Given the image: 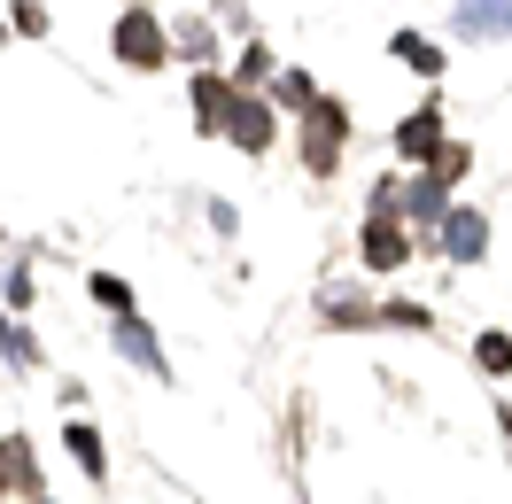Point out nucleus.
Masks as SVG:
<instances>
[{
	"mask_svg": "<svg viewBox=\"0 0 512 504\" xmlns=\"http://www.w3.org/2000/svg\"><path fill=\"white\" fill-rule=\"evenodd\" d=\"M481 365H489V373H512V342L505 334H481V349H474Z\"/></svg>",
	"mask_w": 512,
	"mask_h": 504,
	"instance_id": "10",
	"label": "nucleus"
},
{
	"mask_svg": "<svg viewBox=\"0 0 512 504\" xmlns=\"http://www.w3.org/2000/svg\"><path fill=\"white\" fill-rule=\"evenodd\" d=\"M225 125H233V140H241V148H264V140H272V117H264V109H249V101H233V109H225Z\"/></svg>",
	"mask_w": 512,
	"mask_h": 504,
	"instance_id": "4",
	"label": "nucleus"
},
{
	"mask_svg": "<svg viewBox=\"0 0 512 504\" xmlns=\"http://www.w3.org/2000/svg\"><path fill=\"white\" fill-rule=\"evenodd\" d=\"M505 24V0H466V32H497Z\"/></svg>",
	"mask_w": 512,
	"mask_h": 504,
	"instance_id": "9",
	"label": "nucleus"
},
{
	"mask_svg": "<svg viewBox=\"0 0 512 504\" xmlns=\"http://www.w3.org/2000/svg\"><path fill=\"white\" fill-rule=\"evenodd\" d=\"M94 295H101V303H109V311H132V295H125V280H109V272H101V280H94Z\"/></svg>",
	"mask_w": 512,
	"mask_h": 504,
	"instance_id": "14",
	"label": "nucleus"
},
{
	"mask_svg": "<svg viewBox=\"0 0 512 504\" xmlns=\"http://www.w3.org/2000/svg\"><path fill=\"white\" fill-rule=\"evenodd\" d=\"M117 349H125V357H140V365H148V373H163V357H156V342H148V334H140V326H117Z\"/></svg>",
	"mask_w": 512,
	"mask_h": 504,
	"instance_id": "7",
	"label": "nucleus"
},
{
	"mask_svg": "<svg viewBox=\"0 0 512 504\" xmlns=\"http://www.w3.org/2000/svg\"><path fill=\"white\" fill-rule=\"evenodd\" d=\"M412 210H419V218H443V187H435V179H419V187H412Z\"/></svg>",
	"mask_w": 512,
	"mask_h": 504,
	"instance_id": "13",
	"label": "nucleus"
},
{
	"mask_svg": "<svg viewBox=\"0 0 512 504\" xmlns=\"http://www.w3.org/2000/svg\"><path fill=\"white\" fill-rule=\"evenodd\" d=\"M303 156H311V171H334V156H342V109H334V101L311 109V148H303Z\"/></svg>",
	"mask_w": 512,
	"mask_h": 504,
	"instance_id": "2",
	"label": "nucleus"
},
{
	"mask_svg": "<svg viewBox=\"0 0 512 504\" xmlns=\"http://www.w3.org/2000/svg\"><path fill=\"white\" fill-rule=\"evenodd\" d=\"M8 481H32V466H24V450H16V442H0V489H8Z\"/></svg>",
	"mask_w": 512,
	"mask_h": 504,
	"instance_id": "12",
	"label": "nucleus"
},
{
	"mask_svg": "<svg viewBox=\"0 0 512 504\" xmlns=\"http://www.w3.org/2000/svg\"><path fill=\"white\" fill-rule=\"evenodd\" d=\"M0 349H8V357H32V334H24V326H8V318H0Z\"/></svg>",
	"mask_w": 512,
	"mask_h": 504,
	"instance_id": "15",
	"label": "nucleus"
},
{
	"mask_svg": "<svg viewBox=\"0 0 512 504\" xmlns=\"http://www.w3.org/2000/svg\"><path fill=\"white\" fill-rule=\"evenodd\" d=\"M117 55H125L132 70H156V63H163V32L148 24V16H140V8H132L125 24H117Z\"/></svg>",
	"mask_w": 512,
	"mask_h": 504,
	"instance_id": "1",
	"label": "nucleus"
},
{
	"mask_svg": "<svg viewBox=\"0 0 512 504\" xmlns=\"http://www.w3.org/2000/svg\"><path fill=\"white\" fill-rule=\"evenodd\" d=\"M443 241H450V256H481V241H489V225H481L474 210H458V218L443 225Z\"/></svg>",
	"mask_w": 512,
	"mask_h": 504,
	"instance_id": "5",
	"label": "nucleus"
},
{
	"mask_svg": "<svg viewBox=\"0 0 512 504\" xmlns=\"http://www.w3.org/2000/svg\"><path fill=\"white\" fill-rule=\"evenodd\" d=\"M396 55H404V63H412L419 78H435V70H443V55H435V47H427V39H412V32L396 39Z\"/></svg>",
	"mask_w": 512,
	"mask_h": 504,
	"instance_id": "8",
	"label": "nucleus"
},
{
	"mask_svg": "<svg viewBox=\"0 0 512 504\" xmlns=\"http://www.w3.org/2000/svg\"><path fill=\"white\" fill-rule=\"evenodd\" d=\"M70 450H78V466H86V473H101V442H94V427H70Z\"/></svg>",
	"mask_w": 512,
	"mask_h": 504,
	"instance_id": "11",
	"label": "nucleus"
},
{
	"mask_svg": "<svg viewBox=\"0 0 512 504\" xmlns=\"http://www.w3.org/2000/svg\"><path fill=\"white\" fill-rule=\"evenodd\" d=\"M396 140H404V156H443V117H412Z\"/></svg>",
	"mask_w": 512,
	"mask_h": 504,
	"instance_id": "6",
	"label": "nucleus"
},
{
	"mask_svg": "<svg viewBox=\"0 0 512 504\" xmlns=\"http://www.w3.org/2000/svg\"><path fill=\"white\" fill-rule=\"evenodd\" d=\"M365 264H373V272H396V264H404V233H396V225H365Z\"/></svg>",
	"mask_w": 512,
	"mask_h": 504,
	"instance_id": "3",
	"label": "nucleus"
}]
</instances>
